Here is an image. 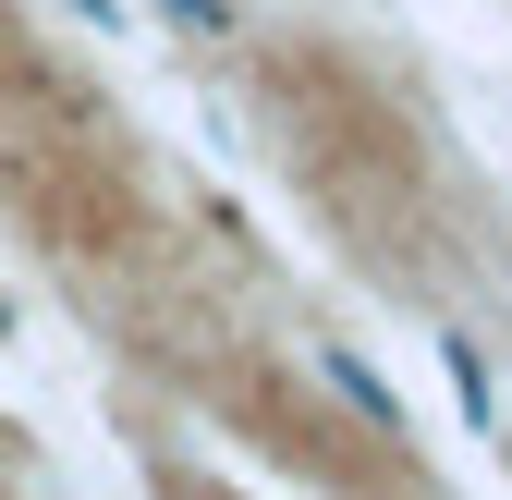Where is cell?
<instances>
[{"mask_svg": "<svg viewBox=\"0 0 512 500\" xmlns=\"http://www.w3.org/2000/svg\"><path fill=\"white\" fill-rule=\"evenodd\" d=\"M317 379H330V391H342V403H354L366 427H391V440H403V391L378 379V366H366L354 342H317Z\"/></svg>", "mask_w": 512, "mask_h": 500, "instance_id": "cell-1", "label": "cell"}, {"mask_svg": "<svg viewBox=\"0 0 512 500\" xmlns=\"http://www.w3.org/2000/svg\"><path fill=\"white\" fill-rule=\"evenodd\" d=\"M439 379H452V403H464V415H476V427H488V415H500V379H488V354H476V342H464V330H452V342H439Z\"/></svg>", "mask_w": 512, "mask_h": 500, "instance_id": "cell-2", "label": "cell"}, {"mask_svg": "<svg viewBox=\"0 0 512 500\" xmlns=\"http://www.w3.org/2000/svg\"><path fill=\"white\" fill-rule=\"evenodd\" d=\"M159 13H171L183 37H232V0H159Z\"/></svg>", "mask_w": 512, "mask_h": 500, "instance_id": "cell-3", "label": "cell"}, {"mask_svg": "<svg viewBox=\"0 0 512 500\" xmlns=\"http://www.w3.org/2000/svg\"><path fill=\"white\" fill-rule=\"evenodd\" d=\"M74 13H86V25H98V37H122V0H74Z\"/></svg>", "mask_w": 512, "mask_h": 500, "instance_id": "cell-4", "label": "cell"}, {"mask_svg": "<svg viewBox=\"0 0 512 500\" xmlns=\"http://www.w3.org/2000/svg\"><path fill=\"white\" fill-rule=\"evenodd\" d=\"M0 330H13V293H0Z\"/></svg>", "mask_w": 512, "mask_h": 500, "instance_id": "cell-5", "label": "cell"}]
</instances>
